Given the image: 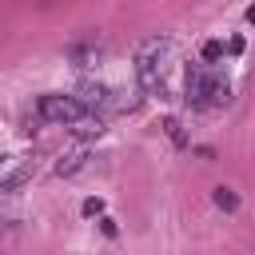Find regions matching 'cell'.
I'll list each match as a JSON object with an SVG mask.
<instances>
[{"instance_id": "6da1fadb", "label": "cell", "mask_w": 255, "mask_h": 255, "mask_svg": "<svg viewBox=\"0 0 255 255\" xmlns=\"http://www.w3.org/2000/svg\"><path fill=\"white\" fill-rule=\"evenodd\" d=\"M175 60V44L167 36H151L135 48V80L147 96H167V72Z\"/></svg>"}, {"instance_id": "7a4b0ae2", "label": "cell", "mask_w": 255, "mask_h": 255, "mask_svg": "<svg viewBox=\"0 0 255 255\" xmlns=\"http://www.w3.org/2000/svg\"><path fill=\"white\" fill-rule=\"evenodd\" d=\"M183 100H187L191 108H223V104H231V88H227V80H219L215 72L191 68L187 80H183Z\"/></svg>"}, {"instance_id": "3957f363", "label": "cell", "mask_w": 255, "mask_h": 255, "mask_svg": "<svg viewBox=\"0 0 255 255\" xmlns=\"http://www.w3.org/2000/svg\"><path fill=\"white\" fill-rule=\"evenodd\" d=\"M36 116H40L44 124L76 128V124L88 116V104H84L80 96H56V92H48V96H40V100H36Z\"/></svg>"}, {"instance_id": "277c9868", "label": "cell", "mask_w": 255, "mask_h": 255, "mask_svg": "<svg viewBox=\"0 0 255 255\" xmlns=\"http://www.w3.org/2000/svg\"><path fill=\"white\" fill-rule=\"evenodd\" d=\"M80 100L88 104V112L120 108V100H116V96H112V88H104V84H80Z\"/></svg>"}, {"instance_id": "5b68a950", "label": "cell", "mask_w": 255, "mask_h": 255, "mask_svg": "<svg viewBox=\"0 0 255 255\" xmlns=\"http://www.w3.org/2000/svg\"><path fill=\"white\" fill-rule=\"evenodd\" d=\"M32 175H36V163H20V167L4 171V175H0V199H12V195H16Z\"/></svg>"}, {"instance_id": "8992f818", "label": "cell", "mask_w": 255, "mask_h": 255, "mask_svg": "<svg viewBox=\"0 0 255 255\" xmlns=\"http://www.w3.org/2000/svg\"><path fill=\"white\" fill-rule=\"evenodd\" d=\"M84 163H88V147H72V151H64V155L56 159L52 171H56V175H76Z\"/></svg>"}, {"instance_id": "52a82bcc", "label": "cell", "mask_w": 255, "mask_h": 255, "mask_svg": "<svg viewBox=\"0 0 255 255\" xmlns=\"http://www.w3.org/2000/svg\"><path fill=\"white\" fill-rule=\"evenodd\" d=\"M215 207H223V211H235V207H239V195H235L231 187H215Z\"/></svg>"}, {"instance_id": "ba28073f", "label": "cell", "mask_w": 255, "mask_h": 255, "mask_svg": "<svg viewBox=\"0 0 255 255\" xmlns=\"http://www.w3.org/2000/svg\"><path fill=\"white\" fill-rule=\"evenodd\" d=\"M163 131H167L179 147H187V135H183V124H179V120H163Z\"/></svg>"}, {"instance_id": "9c48e42d", "label": "cell", "mask_w": 255, "mask_h": 255, "mask_svg": "<svg viewBox=\"0 0 255 255\" xmlns=\"http://www.w3.org/2000/svg\"><path fill=\"white\" fill-rule=\"evenodd\" d=\"M219 56H223V44H219V40L203 44V60H219Z\"/></svg>"}, {"instance_id": "30bf717a", "label": "cell", "mask_w": 255, "mask_h": 255, "mask_svg": "<svg viewBox=\"0 0 255 255\" xmlns=\"http://www.w3.org/2000/svg\"><path fill=\"white\" fill-rule=\"evenodd\" d=\"M100 211H104L100 199H88V203H84V215H100Z\"/></svg>"}]
</instances>
